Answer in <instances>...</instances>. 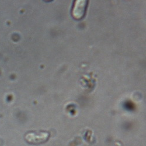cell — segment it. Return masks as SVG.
Segmentation results:
<instances>
[{
  "label": "cell",
  "mask_w": 146,
  "mask_h": 146,
  "mask_svg": "<svg viewBox=\"0 0 146 146\" xmlns=\"http://www.w3.org/2000/svg\"><path fill=\"white\" fill-rule=\"evenodd\" d=\"M50 137V134L48 131H31L25 135V140L30 144H40L46 142Z\"/></svg>",
  "instance_id": "6da1fadb"
},
{
  "label": "cell",
  "mask_w": 146,
  "mask_h": 146,
  "mask_svg": "<svg viewBox=\"0 0 146 146\" xmlns=\"http://www.w3.org/2000/svg\"><path fill=\"white\" fill-rule=\"evenodd\" d=\"M88 1L87 0H77L74 2L71 9V15L76 20L82 19L86 14Z\"/></svg>",
  "instance_id": "7a4b0ae2"
}]
</instances>
